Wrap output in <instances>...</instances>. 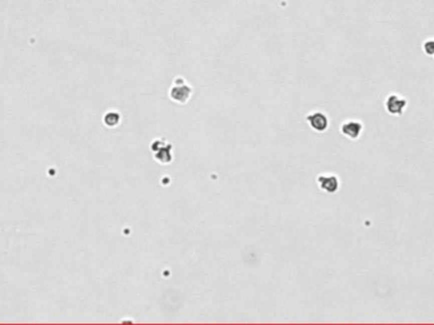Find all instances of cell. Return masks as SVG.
I'll return each mask as SVG.
<instances>
[{
	"instance_id": "cell-1",
	"label": "cell",
	"mask_w": 434,
	"mask_h": 325,
	"mask_svg": "<svg viewBox=\"0 0 434 325\" xmlns=\"http://www.w3.org/2000/svg\"><path fill=\"white\" fill-rule=\"evenodd\" d=\"M151 150L154 153V158L155 160H158L161 164H169L173 160L172 155V144H169L168 141L164 140H155L153 141V145H151Z\"/></svg>"
},
{
	"instance_id": "cell-2",
	"label": "cell",
	"mask_w": 434,
	"mask_h": 325,
	"mask_svg": "<svg viewBox=\"0 0 434 325\" xmlns=\"http://www.w3.org/2000/svg\"><path fill=\"white\" fill-rule=\"evenodd\" d=\"M407 107V99L396 93L388 94L385 99V108L391 116H401Z\"/></svg>"
},
{
	"instance_id": "cell-3",
	"label": "cell",
	"mask_w": 434,
	"mask_h": 325,
	"mask_svg": "<svg viewBox=\"0 0 434 325\" xmlns=\"http://www.w3.org/2000/svg\"><path fill=\"white\" fill-rule=\"evenodd\" d=\"M317 186L326 193H336L340 186V180L338 175L329 173V174H320L317 177Z\"/></svg>"
},
{
	"instance_id": "cell-4",
	"label": "cell",
	"mask_w": 434,
	"mask_h": 325,
	"mask_svg": "<svg viewBox=\"0 0 434 325\" xmlns=\"http://www.w3.org/2000/svg\"><path fill=\"white\" fill-rule=\"evenodd\" d=\"M364 126L363 123L358 120H348L345 122L341 123L340 126V132L344 136H347L350 140H357L359 139V136L362 135Z\"/></svg>"
},
{
	"instance_id": "cell-5",
	"label": "cell",
	"mask_w": 434,
	"mask_h": 325,
	"mask_svg": "<svg viewBox=\"0 0 434 325\" xmlns=\"http://www.w3.org/2000/svg\"><path fill=\"white\" fill-rule=\"evenodd\" d=\"M306 121L316 132H324L329 127V118L324 112H311L306 116Z\"/></svg>"
},
{
	"instance_id": "cell-6",
	"label": "cell",
	"mask_w": 434,
	"mask_h": 325,
	"mask_svg": "<svg viewBox=\"0 0 434 325\" xmlns=\"http://www.w3.org/2000/svg\"><path fill=\"white\" fill-rule=\"evenodd\" d=\"M192 94V89L184 83L175 80V85L170 89V98L178 103H186Z\"/></svg>"
},
{
	"instance_id": "cell-7",
	"label": "cell",
	"mask_w": 434,
	"mask_h": 325,
	"mask_svg": "<svg viewBox=\"0 0 434 325\" xmlns=\"http://www.w3.org/2000/svg\"><path fill=\"white\" fill-rule=\"evenodd\" d=\"M423 51L425 55L434 56V37L428 39L423 42Z\"/></svg>"
},
{
	"instance_id": "cell-8",
	"label": "cell",
	"mask_w": 434,
	"mask_h": 325,
	"mask_svg": "<svg viewBox=\"0 0 434 325\" xmlns=\"http://www.w3.org/2000/svg\"><path fill=\"white\" fill-rule=\"evenodd\" d=\"M104 122L108 126H116L120 122V115L117 112H110L104 117Z\"/></svg>"
}]
</instances>
